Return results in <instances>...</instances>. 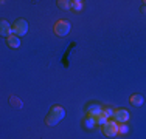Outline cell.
<instances>
[{"instance_id": "cell-12", "label": "cell", "mask_w": 146, "mask_h": 139, "mask_svg": "<svg viewBox=\"0 0 146 139\" xmlns=\"http://www.w3.org/2000/svg\"><path fill=\"white\" fill-rule=\"evenodd\" d=\"M95 121H96V125H104L107 122V116L104 113H101V114H98V116L95 117Z\"/></svg>"}, {"instance_id": "cell-2", "label": "cell", "mask_w": 146, "mask_h": 139, "mask_svg": "<svg viewBox=\"0 0 146 139\" xmlns=\"http://www.w3.org/2000/svg\"><path fill=\"white\" fill-rule=\"evenodd\" d=\"M13 33H14V36H17V37L25 36V34L28 33V22H27L25 19H17L14 22V25H13Z\"/></svg>"}, {"instance_id": "cell-13", "label": "cell", "mask_w": 146, "mask_h": 139, "mask_svg": "<svg viewBox=\"0 0 146 139\" xmlns=\"http://www.w3.org/2000/svg\"><path fill=\"white\" fill-rule=\"evenodd\" d=\"M82 6H84V2H81V0H73V9L79 11V9H82Z\"/></svg>"}, {"instance_id": "cell-11", "label": "cell", "mask_w": 146, "mask_h": 139, "mask_svg": "<svg viewBox=\"0 0 146 139\" xmlns=\"http://www.w3.org/2000/svg\"><path fill=\"white\" fill-rule=\"evenodd\" d=\"M84 125L89 128V130H92L93 127L96 125V121H95V117H90V116H86L84 117Z\"/></svg>"}, {"instance_id": "cell-14", "label": "cell", "mask_w": 146, "mask_h": 139, "mask_svg": "<svg viewBox=\"0 0 146 139\" xmlns=\"http://www.w3.org/2000/svg\"><path fill=\"white\" fill-rule=\"evenodd\" d=\"M9 100H11V104H13V105H14V107H19V108L23 105V104L20 102V100L17 99V97H14V96H11V97H9Z\"/></svg>"}, {"instance_id": "cell-17", "label": "cell", "mask_w": 146, "mask_h": 139, "mask_svg": "<svg viewBox=\"0 0 146 139\" xmlns=\"http://www.w3.org/2000/svg\"><path fill=\"white\" fill-rule=\"evenodd\" d=\"M141 12H146V6H141Z\"/></svg>"}, {"instance_id": "cell-1", "label": "cell", "mask_w": 146, "mask_h": 139, "mask_svg": "<svg viewBox=\"0 0 146 139\" xmlns=\"http://www.w3.org/2000/svg\"><path fill=\"white\" fill-rule=\"evenodd\" d=\"M65 117V110L62 108L61 105H53L48 111L47 117H45V124L50 125V127H53V125L59 124L62 119Z\"/></svg>"}, {"instance_id": "cell-7", "label": "cell", "mask_w": 146, "mask_h": 139, "mask_svg": "<svg viewBox=\"0 0 146 139\" xmlns=\"http://www.w3.org/2000/svg\"><path fill=\"white\" fill-rule=\"evenodd\" d=\"M0 34H2L3 37H6V39L14 34V33H13V26L9 25L6 20H2V22H0Z\"/></svg>"}, {"instance_id": "cell-6", "label": "cell", "mask_w": 146, "mask_h": 139, "mask_svg": "<svg viewBox=\"0 0 146 139\" xmlns=\"http://www.w3.org/2000/svg\"><path fill=\"white\" fill-rule=\"evenodd\" d=\"M101 113H103V107L98 105V104H89V105L86 107V114L90 117H96Z\"/></svg>"}, {"instance_id": "cell-15", "label": "cell", "mask_w": 146, "mask_h": 139, "mask_svg": "<svg viewBox=\"0 0 146 139\" xmlns=\"http://www.w3.org/2000/svg\"><path fill=\"white\" fill-rule=\"evenodd\" d=\"M103 113L106 114L107 117H113V113H115V110H112V108H107V107H106V108H103Z\"/></svg>"}, {"instance_id": "cell-9", "label": "cell", "mask_w": 146, "mask_h": 139, "mask_svg": "<svg viewBox=\"0 0 146 139\" xmlns=\"http://www.w3.org/2000/svg\"><path fill=\"white\" fill-rule=\"evenodd\" d=\"M6 43H8V47L9 48H19L20 47V37H17V36H9L8 39H6Z\"/></svg>"}, {"instance_id": "cell-5", "label": "cell", "mask_w": 146, "mask_h": 139, "mask_svg": "<svg viewBox=\"0 0 146 139\" xmlns=\"http://www.w3.org/2000/svg\"><path fill=\"white\" fill-rule=\"evenodd\" d=\"M113 121L117 124H124L129 121V111L124 110V108H120V110H115L113 113Z\"/></svg>"}, {"instance_id": "cell-3", "label": "cell", "mask_w": 146, "mask_h": 139, "mask_svg": "<svg viewBox=\"0 0 146 139\" xmlns=\"http://www.w3.org/2000/svg\"><path fill=\"white\" fill-rule=\"evenodd\" d=\"M72 30V25L67 22V20H58L54 23V34L59 37H65Z\"/></svg>"}, {"instance_id": "cell-18", "label": "cell", "mask_w": 146, "mask_h": 139, "mask_svg": "<svg viewBox=\"0 0 146 139\" xmlns=\"http://www.w3.org/2000/svg\"><path fill=\"white\" fill-rule=\"evenodd\" d=\"M143 3H146V0H145V2H143Z\"/></svg>"}, {"instance_id": "cell-10", "label": "cell", "mask_w": 146, "mask_h": 139, "mask_svg": "<svg viewBox=\"0 0 146 139\" xmlns=\"http://www.w3.org/2000/svg\"><path fill=\"white\" fill-rule=\"evenodd\" d=\"M58 6L61 9H73V2H70V0H58Z\"/></svg>"}, {"instance_id": "cell-4", "label": "cell", "mask_w": 146, "mask_h": 139, "mask_svg": "<svg viewBox=\"0 0 146 139\" xmlns=\"http://www.w3.org/2000/svg\"><path fill=\"white\" fill-rule=\"evenodd\" d=\"M118 127H120V125H118L115 121H113V122L107 121V122L103 125V133H104V136H109V138L117 136V133H118Z\"/></svg>"}, {"instance_id": "cell-16", "label": "cell", "mask_w": 146, "mask_h": 139, "mask_svg": "<svg viewBox=\"0 0 146 139\" xmlns=\"http://www.w3.org/2000/svg\"><path fill=\"white\" fill-rule=\"evenodd\" d=\"M118 133H121V134H124V133H127V127L124 124H121L120 127H118Z\"/></svg>"}, {"instance_id": "cell-8", "label": "cell", "mask_w": 146, "mask_h": 139, "mask_svg": "<svg viewBox=\"0 0 146 139\" xmlns=\"http://www.w3.org/2000/svg\"><path fill=\"white\" fill-rule=\"evenodd\" d=\"M129 102H131L132 107H141V105H143V102H145V99H143V96H141V94H132L131 99H129Z\"/></svg>"}]
</instances>
